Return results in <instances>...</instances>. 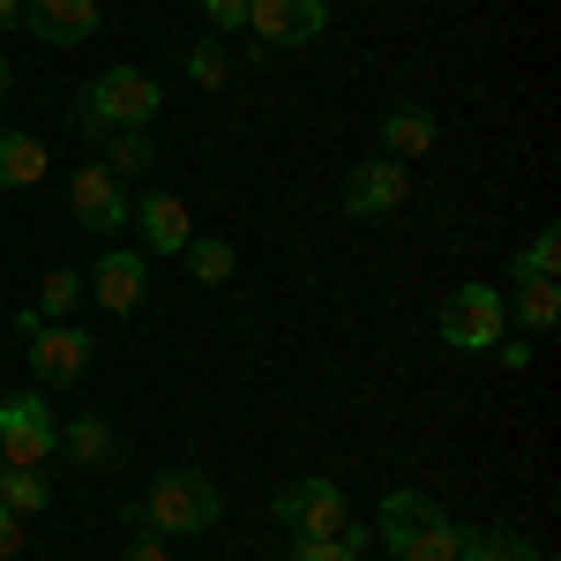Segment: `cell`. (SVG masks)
I'll use <instances>...</instances> for the list:
<instances>
[{"mask_svg":"<svg viewBox=\"0 0 561 561\" xmlns=\"http://www.w3.org/2000/svg\"><path fill=\"white\" fill-rule=\"evenodd\" d=\"M158 105H165L158 76H142V68H105V76H90V83L76 90V105H68V128H76V135L150 128V121H158Z\"/></svg>","mask_w":561,"mask_h":561,"instance_id":"cell-1","label":"cell"},{"mask_svg":"<svg viewBox=\"0 0 561 561\" xmlns=\"http://www.w3.org/2000/svg\"><path fill=\"white\" fill-rule=\"evenodd\" d=\"M142 517H150L158 539H203L225 517V494H217V479L180 465V472H158V486L142 494Z\"/></svg>","mask_w":561,"mask_h":561,"instance_id":"cell-2","label":"cell"},{"mask_svg":"<svg viewBox=\"0 0 561 561\" xmlns=\"http://www.w3.org/2000/svg\"><path fill=\"white\" fill-rule=\"evenodd\" d=\"M502 337H510V300L494 285H457L449 307H442V345L457 352V359H479V352H494Z\"/></svg>","mask_w":561,"mask_h":561,"instance_id":"cell-3","label":"cell"},{"mask_svg":"<svg viewBox=\"0 0 561 561\" xmlns=\"http://www.w3.org/2000/svg\"><path fill=\"white\" fill-rule=\"evenodd\" d=\"M277 524H285L293 539H337L352 524V502H345L337 479L307 472V479H285V486H277Z\"/></svg>","mask_w":561,"mask_h":561,"instance_id":"cell-4","label":"cell"},{"mask_svg":"<svg viewBox=\"0 0 561 561\" xmlns=\"http://www.w3.org/2000/svg\"><path fill=\"white\" fill-rule=\"evenodd\" d=\"M60 449V420H53V404H45L38 389H15V397H0V465H38Z\"/></svg>","mask_w":561,"mask_h":561,"instance_id":"cell-5","label":"cell"},{"mask_svg":"<svg viewBox=\"0 0 561 561\" xmlns=\"http://www.w3.org/2000/svg\"><path fill=\"white\" fill-rule=\"evenodd\" d=\"M330 23V0H248V31H255V53H293V45L322 38Z\"/></svg>","mask_w":561,"mask_h":561,"instance_id":"cell-6","label":"cell"},{"mask_svg":"<svg viewBox=\"0 0 561 561\" xmlns=\"http://www.w3.org/2000/svg\"><path fill=\"white\" fill-rule=\"evenodd\" d=\"M23 352H31L38 389H68V382H83V367H90V330H76V322H38L23 337Z\"/></svg>","mask_w":561,"mask_h":561,"instance_id":"cell-7","label":"cell"},{"mask_svg":"<svg viewBox=\"0 0 561 561\" xmlns=\"http://www.w3.org/2000/svg\"><path fill=\"white\" fill-rule=\"evenodd\" d=\"M412 203V173L397 158H359L345 173V210L352 217H397Z\"/></svg>","mask_w":561,"mask_h":561,"instance_id":"cell-8","label":"cell"},{"mask_svg":"<svg viewBox=\"0 0 561 561\" xmlns=\"http://www.w3.org/2000/svg\"><path fill=\"white\" fill-rule=\"evenodd\" d=\"M83 293L105 307V314H135L142 293H150V255H135V248L98 255V262H90V277H83Z\"/></svg>","mask_w":561,"mask_h":561,"instance_id":"cell-9","label":"cell"},{"mask_svg":"<svg viewBox=\"0 0 561 561\" xmlns=\"http://www.w3.org/2000/svg\"><path fill=\"white\" fill-rule=\"evenodd\" d=\"M68 210H76V225H83V232H121L135 203H128V187L105 173V165H83V173L68 180Z\"/></svg>","mask_w":561,"mask_h":561,"instance_id":"cell-10","label":"cell"},{"mask_svg":"<svg viewBox=\"0 0 561 561\" xmlns=\"http://www.w3.org/2000/svg\"><path fill=\"white\" fill-rule=\"evenodd\" d=\"M128 225L142 232V255H180V248L195 240V210H187L180 195H142L128 210Z\"/></svg>","mask_w":561,"mask_h":561,"instance_id":"cell-11","label":"cell"},{"mask_svg":"<svg viewBox=\"0 0 561 561\" xmlns=\"http://www.w3.org/2000/svg\"><path fill=\"white\" fill-rule=\"evenodd\" d=\"M23 31L45 45H83L98 31V0H23Z\"/></svg>","mask_w":561,"mask_h":561,"instance_id":"cell-12","label":"cell"},{"mask_svg":"<svg viewBox=\"0 0 561 561\" xmlns=\"http://www.w3.org/2000/svg\"><path fill=\"white\" fill-rule=\"evenodd\" d=\"M434 517V494H420V486H389L382 510H375V539H382L389 554H404L412 547V531Z\"/></svg>","mask_w":561,"mask_h":561,"instance_id":"cell-13","label":"cell"},{"mask_svg":"<svg viewBox=\"0 0 561 561\" xmlns=\"http://www.w3.org/2000/svg\"><path fill=\"white\" fill-rule=\"evenodd\" d=\"M434 113L427 105H389L382 113V158H397V165H412V158H427L434 150Z\"/></svg>","mask_w":561,"mask_h":561,"instance_id":"cell-14","label":"cell"},{"mask_svg":"<svg viewBox=\"0 0 561 561\" xmlns=\"http://www.w3.org/2000/svg\"><path fill=\"white\" fill-rule=\"evenodd\" d=\"M539 547L517 524H457V561H531Z\"/></svg>","mask_w":561,"mask_h":561,"instance_id":"cell-15","label":"cell"},{"mask_svg":"<svg viewBox=\"0 0 561 561\" xmlns=\"http://www.w3.org/2000/svg\"><path fill=\"white\" fill-rule=\"evenodd\" d=\"M60 449H68L76 465H113V457H121V434L105 427L98 412H76V420H60Z\"/></svg>","mask_w":561,"mask_h":561,"instance_id":"cell-16","label":"cell"},{"mask_svg":"<svg viewBox=\"0 0 561 561\" xmlns=\"http://www.w3.org/2000/svg\"><path fill=\"white\" fill-rule=\"evenodd\" d=\"M45 142L38 135H0V187H38L45 180Z\"/></svg>","mask_w":561,"mask_h":561,"instance_id":"cell-17","label":"cell"},{"mask_svg":"<svg viewBox=\"0 0 561 561\" xmlns=\"http://www.w3.org/2000/svg\"><path fill=\"white\" fill-rule=\"evenodd\" d=\"M0 502H8L15 517L31 524V517L45 510V502H53V479H45L38 465H0Z\"/></svg>","mask_w":561,"mask_h":561,"instance_id":"cell-18","label":"cell"},{"mask_svg":"<svg viewBox=\"0 0 561 561\" xmlns=\"http://www.w3.org/2000/svg\"><path fill=\"white\" fill-rule=\"evenodd\" d=\"M150 165H158V142H150V128L105 135V173H113V180H135V173H150Z\"/></svg>","mask_w":561,"mask_h":561,"instance_id":"cell-19","label":"cell"},{"mask_svg":"<svg viewBox=\"0 0 561 561\" xmlns=\"http://www.w3.org/2000/svg\"><path fill=\"white\" fill-rule=\"evenodd\" d=\"M180 262H187V277H195V285H225V277L240 270L232 240H210V232H195V240L180 248Z\"/></svg>","mask_w":561,"mask_h":561,"instance_id":"cell-20","label":"cell"},{"mask_svg":"<svg viewBox=\"0 0 561 561\" xmlns=\"http://www.w3.org/2000/svg\"><path fill=\"white\" fill-rule=\"evenodd\" d=\"M554 270H561V232L539 225V232L517 248V285H554Z\"/></svg>","mask_w":561,"mask_h":561,"instance_id":"cell-21","label":"cell"},{"mask_svg":"<svg viewBox=\"0 0 561 561\" xmlns=\"http://www.w3.org/2000/svg\"><path fill=\"white\" fill-rule=\"evenodd\" d=\"M83 307V270H45L38 277V314L45 322H68Z\"/></svg>","mask_w":561,"mask_h":561,"instance_id":"cell-22","label":"cell"},{"mask_svg":"<svg viewBox=\"0 0 561 561\" xmlns=\"http://www.w3.org/2000/svg\"><path fill=\"white\" fill-rule=\"evenodd\" d=\"M397 561H457V524L434 510V517L420 524V531H412V547H404Z\"/></svg>","mask_w":561,"mask_h":561,"instance_id":"cell-23","label":"cell"},{"mask_svg":"<svg viewBox=\"0 0 561 561\" xmlns=\"http://www.w3.org/2000/svg\"><path fill=\"white\" fill-rule=\"evenodd\" d=\"M180 68H187V83H203V90H225V76H232V60L217 53V38H195L180 53Z\"/></svg>","mask_w":561,"mask_h":561,"instance_id":"cell-24","label":"cell"},{"mask_svg":"<svg viewBox=\"0 0 561 561\" xmlns=\"http://www.w3.org/2000/svg\"><path fill=\"white\" fill-rule=\"evenodd\" d=\"M517 314H524V330H554L561 285H517Z\"/></svg>","mask_w":561,"mask_h":561,"instance_id":"cell-25","label":"cell"},{"mask_svg":"<svg viewBox=\"0 0 561 561\" xmlns=\"http://www.w3.org/2000/svg\"><path fill=\"white\" fill-rule=\"evenodd\" d=\"M285 561H359V547H352L345 531H337V539H293Z\"/></svg>","mask_w":561,"mask_h":561,"instance_id":"cell-26","label":"cell"},{"mask_svg":"<svg viewBox=\"0 0 561 561\" xmlns=\"http://www.w3.org/2000/svg\"><path fill=\"white\" fill-rule=\"evenodd\" d=\"M210 31H248V0H203Z\"/></svg>","mask_w":561,"mask_h":561,"instance_id":"cell-27","label":"cell"},{"mask_svg":"<svg viewBox=\"0 0 561 561\" xmlns=\"http://www.w3.org/2000/svg\"><path fill=\"white\" fill-rule=\"evenodd\" d=\"M15 554H23V517L0 502V561H15Z\"/></svg>","mask_w":561,"mask_h":561,"instance_id":"cell-28","label":"cell"},{"mask_svg":"<svg viewBox=\"0 0 561 561\" xmlns=\"http://www.w3.org/2000/svg\"><path fill=\"white\" fill-rule=\"evenodd\" d=\"M128 561H173V547H165L158 531H142V539H135V547H128Z\"/></svg>","mask_w":561,"mask_h":561,"instance_id":"cell-29","label":"cell"},{"mask_svg":"<svg viewBox=\"0 0 561 561\" xmlns=\"http://www.w3.org/2000/svg\"><path fill=\"white\" fill-rule=\"evenodd\" d=\"M494 359H502L510 375H524V367H531V345H510V337H502V345H494Z\"/></svg>","mask_w":561,"mask_h":561,"instance_id":"cell-30","label":"cell"},{"mask_svg":"<svg viewBox=\"0 0 561 561\" xmlns=\"http://www.w3.org/2000/svg\"><path fill=\"white\" fill-rule=\"evenodd\" d=\"M8 31H23V0H0V38Z\"/></svg>","mask_w":561,"mask_h":561,"instance_id":"cell-31","label":"cell"},{"mask_svg":"<svg viewBox=\"0 0 561 561\" xmlns=\"http://www.w3.org/2000/svg\"><path fill=\"white\" fill-rule=\"evenodd\" d=\"M0 98H8V60H0Z\"/></svg>","mask_w":561,"mask_h":561,"instance_id":"cell-32","label":"cell"},{"mask_svg":"<svg viewBox=\"0 0 561 561\" xmlns=\"http://www.w3.org/2000/svg\"><path fill=\"white\" fill-rule=\"evenodd\" d=\"M15 561H23V554H15Z\"/></svg>","mask_w":561,"mask_h":561,"instance_id":"cell-33","label":"cell"}]
</instances>
